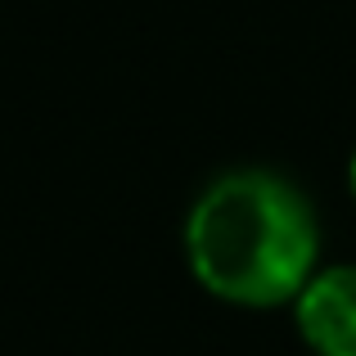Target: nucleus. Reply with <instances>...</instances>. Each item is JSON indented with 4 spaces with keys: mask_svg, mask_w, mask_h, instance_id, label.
Listing matches in <instances>:
<instances>
[{
    "mask_svg": "<svg viewBox=\"0 0 356 356\" xmlns=\"http://www.w3.org/2000/svg\"><path fill=\"white\" fill-rule=\"evenodd\" d=\"M185 252L208 293L235 307H280L316 275L321 226L293 181L275 172H226L190 208Z\"/></svg>",
    "mask_w": 356,
    "mask_h": 356,
    "instance_id": "1",
    "label": "nucleus"
},
{
    "mask_svg": "<svg viewBox=\"0 0 356 356\" xmlns=\"http://www.w3.org/2000/svg\"><path fill=\"white\" fill-rule=\"evenodd\" d=\"M298 330L316 356H356V266H325L293 298Z\"/></svg>",
    "mask_w": 356,
    "mask_h": 356,
    "instance_id": "2",
    "label": "nucleus"
},
{
    "mask_svg": "<svg viewBox=\"0 0 356 356\" xmlns=\"http://www.w3.org/2000/svg\"><path fill=\"white\" fill-rule=\"evenodd\" d=\"M348 181H352V199H356V154H352V167H348Z\"/></svg>",
    "mask_w": 356,
    "mask_h": 356,
    "instance_id": "3",
    "label": "nucleus"
}]
</instances>
